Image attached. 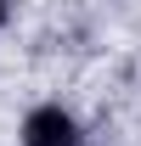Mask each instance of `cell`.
I'll use <instances>...</instances> for the list:
<instances>
[{
    "label": "cell",
    "mask_w": 141,
    "mask_h": 146,
    "mask_svg": "<svg viewBox=\"0 0 141 146\" xmlns=\"http://www.w3.org/2000/svg\"><path fill=\"white\" fill-rule=\"evenodd\" d=\"M23 146H79V129L62 107H34L23 124Z\"/></svg>",
    "instance_id": "6da1fadb"
},
{
    "label": "cell",
    "mask_w": 141,
    "mask_h": 146,
    "mask_svg": "<svg viewBox=\"0 0 141 146\" xmlns=\"http://www.w3.org/2000/svg\"><path fill=\"white\" fill-rule=\"evenodd\" d=\"M0 23H6V0H0Z\"/></svg>",
    "instance_id": "7a4b0ae2"
}]
</instances>
